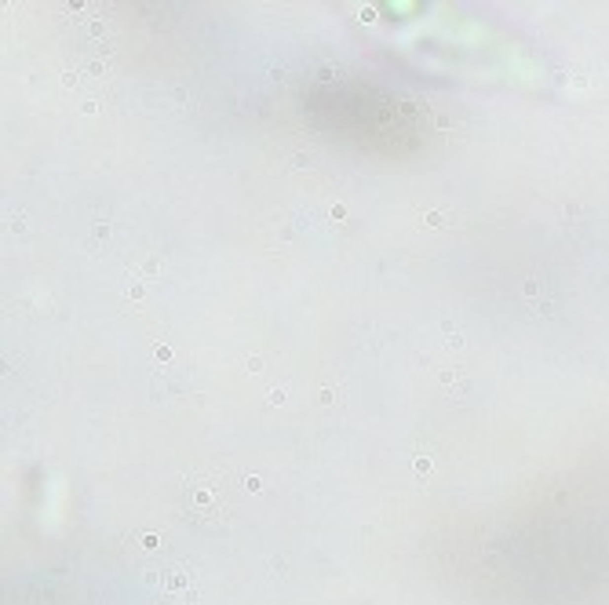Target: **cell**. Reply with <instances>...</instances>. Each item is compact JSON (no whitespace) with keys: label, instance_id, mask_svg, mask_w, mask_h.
I'll list each match as a JSON object with an SVG mask.
<instances>
[{"label":"cell","instance_id":"5b68a950","mask_svg":"<svg viewBox=\"0 0 609 605\" xmlns=\"http://www.w3.org/2000/svg\"><path fill=\"white\" fill-rule=\"evenodd\" d=\"M423 222H427V226H449V219L442 215V212H427Z\"/></svg>","mask_w":609,"mask_h":605},{"label":"cell","instance_id":"6da1fadb","mask_svg":"<svg viewBox=\"0 0 609 605\" xmlns=\"http://www.w3.org/2000/svg\"><path fill=\"white\" fill-rule=\"evenodd\" d=\"M179 514L197 525H219L230 514L227 478L219 470H190L179 485Z\"/></svg>","mask_w":609,"mask_h":605},{"label":"cell","instance_id":"277c9868","mask_svg":"<svg viewBox=\"0 0 609 605\" xmlns=\"http://www.w3.org/2000/svg\"><path fill=\"white\" fill-rule=\"evenodd\" d=\"M430 470H434V460L423 452V456H416V463H412V474L416 478H430Z\"/></svg>","mask_w":609,"mask_h":605},{"label":"cell","instance_id":"3957f363","mask_svg":"<svg viewBox=\"0 0 609 605\" xmlns=\"http://www.w3.org/2000/svg\"><path fill=\"white\" fill-rule=\"evenodd\" d=\"M153 383L161 387V394H164V397H179L183 390H190V376H186L183 368H161Z\"/></svg>","mask_w":609,"mask_h":605},{"label":"cell","instance_id":"7a4b0ae2","mask_svg":"<svg viewBox=\"0 0 609 605\" xmlns=\"http://www.w3.org/2000/svg\"><path fill=\"white\" fill-rule=\"evenodd\" d=\"M157 598L164 605H190L197 602V569L186 562H175L161 569V580H157Z\"/></svg>","mask_w":609,"mask_h":605}]
</instances>
